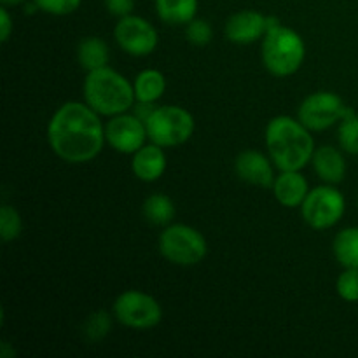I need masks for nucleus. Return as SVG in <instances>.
Here are the masks:
<instances>
[{"label": "nucleus", "mask_w": 358, "mask_h": 358, "mask_svg": "<svg viewBox=\"0 0 358 358\" xmlns=\"http://www.w3.org/2000/svg\"><path fill=\"white\" fill-rule=\"evenodd\" d=\"M48 142L59 159L72 164L87 163L107 143L105 126L100 114L86 101H66L49 119Z\"/></svg>", "instance_id": "nucleus-1"}, {"label": "nucleus", "mask_w": 358, "mask_h": 358, "mask_svg": "<svg viewBox=\"0 0 358 358\" xmlns=\"http://www.w3.org/2000/svg\"><path fill=\"white\" fill-rule=\"evenodd\" d=\"M264 140L268 156L280 171L306 168L317 149L310 129L290 115L273 117L266 126Z\"/></svg>", "instance_id": "nucleus-2"}, {"label": "nucleus", "mask_w": 358, "mask_h": 358, "mask_svg": "<svg viewBox=\"0 0 358 358\" xmlns=\"http://www.w3.org/2000/svg\"><path fill=\"white\" fill-rule=\"evenodd\" d=\"M83 94L84 101L105 117L129 112L136 101L133 84L110 66L87 72Z\"/></svg>", "instance_id": "nucleus-3"}, {"label": "nucleus", "mask_w": 358, "mask_h": 358, "mask_svg": "<svg viewBox=\"0 0 358 358\" xmlns=\"http://www.w3.org/2000/svg\"><path fill=\"white\" fill-rule=\"evenodd\" d=\"M262 63L275 77L294 76L306 58L304 38L294 28L278 24L269 28L262 38Z\"/></svg>", "instance_id": "nucleus-4"}, {"label": "nucleus", "mask_w": 358, "mask_h": 358, "mask_svg": "<svg viewBox=\"0 0 358 358\" xmlns=\"http://www.w3.org/2000/svg\"><path fill=\"white\" fill-rule=\"evenodd\" d=\"M145 126L150 142L170 149L184 145L194 135L196 121L191 112L178 105H163L154 108Z\"/></svg>", "instance_id": "nucleus-5"}, {"label": "nucleus", "mask_w": 358, "mask_h": 358, "mask_svg": "<svg viewBox=\"0 0 358 358\" xmlns=\"http://www.w3.org/2000/svg\"><path fill=\"white\" fill-rule=\"evenodd\" d=\"M159 252L175 266H196L208 254L205 236L187 224H170L159 234Z\"/></svg>", "instance_id": "nucleus-6"}, {"label": "nucleus", "mask_w": 358, "mask_h": 358, "mask_svg": "<svg viewBox=\"0 0 358 358\" xmlns=\"http://www.w3.org/2000/svg\"><path fill=\"white\" fill-rule=\"evenodd\" d=\"M346 210L345 196L332 184L310 189L301 205V215L311 229L324 231L334 227Z\"/></svg>", "instance_id": "nucleus-7"}, {"label": "nucleus", "mask_w": 358, "mask_h": 358, "mask_svg": "<svg viewBox=\"0 0 358 358\" xmlns=\"http://www.w3.org/2000/svg\"><path fill=\"white\" fill-rule=\"evenodd\" d=\"M112 310L119 324L135 331L154 329L163 318V310L156 297L142 290H126L119 294Z\"/></svg>", "instance_id": "nucleus-8"}, {"label": "nucleus", "mask_w": 358, "mask_h": 358, "mask_svg": "<svg viewBox=\"0 0 358 358\" xmlns=\"http://www.w3.org/2000/svg\"><path fill=\"white\" fill-rule=\"evenodd\" d=\"M348 105L343 101L339 94L332 91H317L301 101L297 119L306 126L310 131H324L332 128L345 115Z\"/></svg>", "instance_id": "nucleus-9"}, {"label": "nucleus", "mask_w": 358, "mask_h": 358, "mask_svg": "<svg viewBox=\"0 0 358 358\" xmlns=\"http://www.w3.org/2000/svg\"><path fill=\"white\" fill-rule=\"evenodd\" d=\"M114 37L119 48L126 55L135 56V58L152 55L157 48V42H159L154 24L147 21L145 17L135 16V14L119 17L114 28Z\"/></svg>", "instance_id": "nucleus-10"}, {"label": "nucleus", "mask_w": 358, "mask_h": 358, "mask_svg": "<svg viewBox=\"0 0 358 358\" xmlns=\"http://www.w3.org/2000/svg\"><path fill=\"white\" fill-rule=\"evenodd\" d=\"M105 140L121 154H135L149 140L147 126L133 112H124L108 119L105 124Z\"/></svg>", "instance_id": "nucleus-11"}, {"label": "nucleus", "mask_w": 358, "mask_h": 358, "mask_svg": "<svg viewBox=\"0 0 358 358\" xmlns=\"http://www.w3.org/2000/svg\"><path fill=\"white\" fill-rule=\"evenodd\" d=\"M271 157L259 150L247 149L240 152L234 159V171L243 182L257 187L271 189L275 184V168Z\"/></svg>", "instance_id": "nucleus-12"}, {"label": "nucleus", "mask_w": 358, "mask_h": 358, "mask_svg": "<svg viewBox=\"0 0 358 358\" xmlns=\"http://www.w3.org/2000/svg\"><path fill=\"white\" fill-rule=\"evenodd\" d=\"M268 31V16L257 10H240L226 21V37L233 44L247 45L262 41Z\"/></svg>", "instance_id": "nucleus-13"}, {"label": "nucleus", "mask_w": 358, "mask_h": 358, "mask_svg": "<svg viewBox=\"0 0 358 358\" xmlns=\"http://www.w3.org/2000/svg\"><path fill=\"white\" fill-rule=\"evenodd\" d=\"M168 166V157L164 147L157 143H147L140 147L131 159V171L138 180L156 182L164 175Z\"/></svg>", "instance_id": "nucleus-14"}, {"label": "nucleus", "mask_w": 358, "mask_h": 358, "mask_svg": "<svg viewBox=\"0 0 358 358\" xmlns=\"http://www.w3.org/2000/svg\"><path fill=\"white\" fill-rule=\"evenodd\" d=\"M271 189L280 205L285 208H301L310 192V184H308V178L301 173V170H289L282 171L275 178Z\"/></svg>", "instance_id": "nucleus-15"}, {"label": "nucleus", "mask_w": 358, "mask_h": 358, "mask_svg": "<svg viewBox=\"0 0 358 358\" xmlns=\"http://www.w3.org/2000/svg\"><path fill=\"white\" fill-rule=\"evenodd\" d=\"M315 173L325 184L338 185L345 180L346 177V159L339 149L332 145H322L315 149L313 157H311Z\"/></svg>", "instance_id": "nucleus-16"}, {"label": "nucleus", "mask_w": 358, "mask_h": 358, "mask_svg": "<svg viewBox=\"0 0 358 358\" xmlns=\"http://www.w3.org/2000/svg\"><path fill=\"white\" fill-rule=\"evenodd\" d=\"M77 62L86 72L108 66L110 62V49L107 42L100 37H86L77 45Z\"/></svg>", "instance_id": "nucleus-17"}, {"label": "nucleus", "mask_w": 358, "mask_h": 358, "mask_svg": "<svg viewBox=\"0 0 358 358\" xmlns=\"http://www.w3.org/2000/svg\"><path fill=\"white\" fill-rule=\"evenodd\" d=\"M156 13L166 24H187L198 14V0H156Z\"/></svg>", "instance_id": "nucleus-18"}, {"label": "nucleus", "mask_w": 358, "mask_h": 358, "mask_svg": "<svg viewBox=\"0 0 358 358\" xmlns=\"http://www.w3.org/2000/svg\"><path fill=\"white\" fill-rule=\"evenodd\" d=\"M136 101H149L156 103L166 91V77L156 69H145L133 80Z\"/></svg>", "instance_id": "nucleus-19"}, {"label": "nucleus", "mask_w": 358, "mask_h": 358, "mask_svg": "<svg viewBox=\"0 0 358 358\" xmlns=\"http://www.w3.org/2000/svg\"><path fill=\"white\" fill-rule=\"evenodd\" d=\"M336 261L343 268L358 269V227H346L339 231L332 243Z\"/></svg>", "instance_id": "nucleus-20"}, {"label": "nucleus", "mask_w": 358, "mask_h": 358, "mask_svg": "<svg viewBox=\"0 0 358 358\" xmlns=\"http://www.w3.org/2000/svg\"><path fill=\"white\" fill-rule=\"evenodd\" d=\"M142 210L147 222L152 226H170L175 217V205L171 198H168L166 194H159V192L150 194L143 201Z\"/></svg>", "instance_id": "nucleus-21"}, {"label": "nucleus", "mask_w": 358, "mask_h": 358, "mask_svg": "<svg viewBox=\"0 0 358 358\" xmlns=\"http://www.w3.org/2000/svg\"><path fill=\"white\" fill-rule=\"evenodd\" d=\"M338 142L345 152L358 156V114L352 107H346L345 115L339 121Z\"/></svg>", "instance_id": "nucleus-22"}, {"label": "nucleus", "mask_w": 358, "mask_h": 358, "mask_svg": "<svg viewBox=\"0 0 358 358\" xmlns=\"http://www.w3.org/2000/svg\"><path fill=\"white\" fill-rule=\"evenodd\" d=\"M112 331V317L107 311H93L90 317L84 320L83 332L87 341L98 343L103 338H107L108 332Z\"/></svg>", "instance_id": "nucleus-23"}, {"label": "nucleus", "mask_w": 358, "mask_h": 358, "mask_svg": "<svg viewBox=\"0 0 358 358\" xmlns=\"http://www.w3.org/2000/svg\"><path fill=\"white\" fill-rule=\"evenodd\" d=\"M23 233V220H21L20 212L10 205H2L0 208V238L2 241L17 240Z\"/></svg>", "instance_id": "nucleus-24"}, {"label": "nucleus", "mask_w": 358, "mask_h": 358, "mask_svg": "<svg viewBox=\"0 0 358 358\" xmlns=\"http://www.w3.org/2000/svg\"><path fill=\"white\" fill-rule=\"evenodd\" d=\"M338 296L346 303H358V269L345 268L336 282Z\"/></svg>", "instance_id": "nucleus-25"}, {"label": "nucleus", "mask_w": 358, "mask_h": 358, "mask_svg": "<svg viewBox=\"0 0 358 358\" xmlns=\"http://www.w3.org/2000/svg\"><path fill=\"white\" fill-rule=\"evenodd\" d=\"M185 37L192 45H199V48L210 44L213 38L212 24L206 20H201V17H194V20L185 24Z\"/></svg>", "instance_id": "nucleus-26"}, {"label": "nucleus", "mask_w": 358, "mask_h": 358, "mask_svg": "<svg viewBox=\"0 0 358 358\" xmlns=\"http://www.w3.org/2000/svg\"><path fill=\"white\" fill-rule=\"evenodd\" d=\"M38 9L51 16H69L80 7L83 0H34Z\"/></svg>", "instance_id": "nucleus-27"}, {"label": "nucleus", "mask_w": 358, "mask_h": 358, "mask_svg": "<svg viewBox=\"0 0 358 358\" xmlns=\"http://www.w3.org/2000/svg\"><path fill=\"white\" fill-rule=\"evenodd\" d=\"M103 3L107 13L115 17L129 16L135 9V0H103Z\"/></svg>", "instance_id": "nucleus-28"}, {"label": "nucleus", "mask_w": 358, "mask_h": 358, "mask_svg": "<svg viewBox=\"0 0 358 358\" xmlns=\"http://www.w3.org/2000/svg\"><path fill=\"white\" fill-rule=\"evenodd\" d=\"M14 30V23H13V17H10L9 9L6 6H2L0 9V41L7 42L10 38V34Z\"/></svg>", "instance_id": "nucleus-29"}, {"label": "nucleus", "mask_w": 358, "mask_h": 358, "mask_svg": "<svg viewBox=\"0 0 358 358\" xmlns=\"http://www.w3.org/2000/svg\"><path fill=\"white\" fill-rule=\"evenodd\" d=\"M154 108H156L154 103H149V101H135V105H133V114L138 115V117L145 122L147 119L150 117V114L154 112Z\"/></svg>", "instance_id": "nucleus-30"}, {"label": "nucleus", "mask_w": 358, "mask_h": 358, "mask_svg": "<svg viewBox=\"0 0 358 358\" xmlns=\"http://www.w3.org/2000/svg\"><path fill=\"white\" fill-rule=\"evenodd\" d=\"M24 2L28 0H0V3L6 7H16V6H24Z\"/></svg>", "instance_id": "nucleus-31"}]
</instances>
